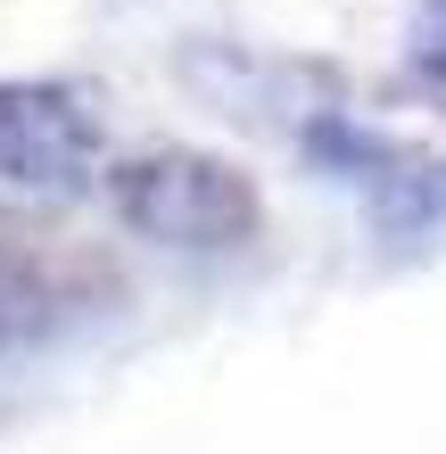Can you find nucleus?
Returning a JSON list of instances; mask_svg holds the SVG:
<instances>
[{
	"label": "nucleus",
	"instance_id": "obj_1",
	"mask_svg": "<svg viewBox=\"0 0 446 454\" xmlns=\"http://www.w3.org/2000/svg\"><path fill=\"white\" fill-rule=\"evenodd\" d=\"M108 207L157 248H240L256 231V182L207 149H141L108 166Z\"/></svg>",
	"mask_w": 446,
	"mask_h": 454
},
{
	"label": "nucleus",
	"instance_id": "obj_2",
	"mask_svg": "<svg viewBox=\"0 0 446 454\" xmlns=\"http://www.w3.org/2000/svg\"><path fill=\"white\" fill-rule=\"evenodd\" d=\"M99 174V116L67 83H0V199L59 207Z\"/></svg>",
	"mask_w": 446,
	"mask_h": 454
},
{
	"label": "nucleus",
	"instance_id": "obj_3",
	"mask_svg": "<svg viewBox=\"0 0 446 454\" xmlns=\"http://www.w3.org/2000/svg\"><path fill=\"white\" fill-rule=\"evenodd\" d=\"M42 323H50V298H42V281L25 273L17 256H0V347L34 339Z\"/></svg>",
	"mask_w": 446,
	"mask_h": 454
}]
</instances>
